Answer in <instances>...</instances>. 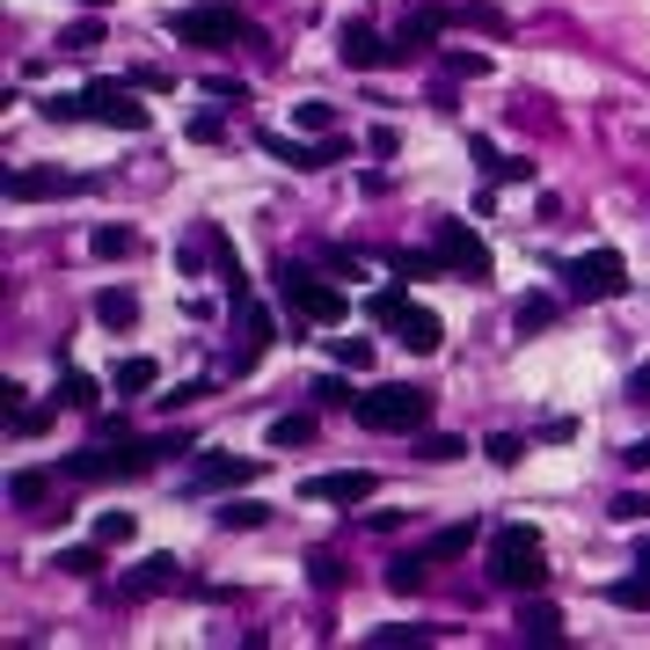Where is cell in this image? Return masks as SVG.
<instances>
[{"label": "cell", "mask_w": 650, "mask_h": 650, "mask_svg": "<svg viewBox=\"0 0 650 650\" xmlns=\"http://www.w3.org/2000/svg\"><path fill=\"white\" fill-rule=\"evenodd\" d=\"M614 600H622V606H650V578H628V585H614Z\"/></svg>", "instance_id": "cell-46"}, {"label": "cell", "mask_w": 650, "mask_h": 650, "mask_svg": "<svg viewBox=\"0 0 650 650\" xmlns=\"http://www.w3.org/2000/svg\"><path fill=\"white\" fill-rule=\"evenodd\" d=\"M365 314H373V322H381V329H387L395 344H402V351H417V359H432L438 344H446V322H438V314L424 308V300H410L402 286L373 292V300H365Z\"/></svg>", "instance_id": "cell-3"}, {"label": "cell", "mask_w": 650, "mask_h": 650, "mask_svg": "<svg viewBox=\"0 0 650 650\" xmlns=\"http://www.w3.org/2000/svg\"><path fill=\"white\" fill-rule=\"evenodd\" d=\"M329 351H337V365H344V373H365V365H373V344H365V337H337Z\"/></svg>", "instance_id": "cell-35"}, {"label": "cell", "mask_w": 650, "mask_h": 650, "mask_svg": "<svg viewBox=\"0 0 650 650\" xmlns=\"http://www.w3.org/2000/svg\"><path fill=\"white\" fill-rule=\"evenodd\" d=\"M256 476H264V460L205 454V460H197V476H191V490H241V482H256Z\"/></svg>", "instance_id": "cell-16"}, {"label": "cell", "mask_w": 650, "mask_h": 650, "mask_svg": "<svg viewBox=\"0 0 650 650\" xmlns=\"http://www.w3.org/2000/svg\"><path fill=\"white\" fill-rule=\"evenodd\" d=\"M329 124H337L329 103H292V132H329Z\"/></svg>", "instance_id": "cell-34"}, {"label": "cell", "mask_w": 650, "mask_h": 650, "mask_svg": "<svg viewBox=\"0 0 650 650\" xmlns=\"http://www.w3.org/2000/svg\"><path fill=\"white\" fill-rule=\"evenodd\" d=\"M96 45H103V23H96V15H81V23L59 29V51H96Z\"/></svg>", "instance_id": "cell-33"}, {"label": "cell", "mask_w": 650, "mask_h": 650, "mask_svg": "<svg viewBox=\"0 0 650 650\" xmlns=\"http://www.w3.org/2000/svg\"><path fill=\"white\" fill-rule=\"evenodd\" d=\"M154 381H161V365H154V359H118V373H110V395H146Z\"/></svg>", "instance_id": "cell-25"}, {"label": "cell", "mask_w": 650, "mask_h": 650, "mask_svg": "<svg viewBox=\"0 0 650 650\" xmlns=\"http://www.w3.org/2000/svg\"><path fill=\"white\" fill-rule=\"evenodd\" d=\"M614 519H622V527H650V497H636V490L614 497Z\"/></svg>", "instance_id": "cell-38"}, {"label": "cell", "mask_w": 650, "mask_h": 650, "mask_svg": "<svg viewBox=\"0 0 650 650\" xmlns=\"http://www.w3.org/2000/svg\"><path fill=\"white\" fill-rule=\"evenodd\" d=\"M482 454L497 460V468H519V460H527L533 446H527V438H519V432H490V438H482Z\"/></svg>", "instance_id": "cell-29"}, {"label": "cell", "mask_w": 650, "mask_h": 650, "mask_svg": "<svg viewBox=\"0 0 650 650\" xmlns=\"http://www.w3.org/2000/svg\"><path fill=\"white\" fill-rule=\"evenodd\" d=\"M0 410H8V424L23 417V381H0Z\"/></svg>", "instance_id": "cell-47"}, {"label": "cell", "mask_w": 650, "mask_h": 650, "mask_svg": "<svg viewBox=\"0 0 650 650\" xmlns=\"http://www.w3.org/2000/svg\"><path fill=\"white\" fill-rule=\"evenodd\" d=\"M337 59H344L351 73L402 67V51H395V37H381V29H365V23H344V29H337Z\"/></svg>", "instance_id": "cell-10"}, {"label": "cell", "mask_w": 650, "mask_h": 650, "mask_svg": "<svg viewBox=\"0 0 650 650\" xmlns=\"http://www.w3.org/2000/svg\"><path fill=\"white\" fill-rule=\"evenodd\" d=\"M314 402H322V410H359V387L329 373V381H314Z\"/></svg>", "instance_id": "cell-32"}, {"label": "cell", "mask_w": 650, "mask_h": 650, "mask_svg": "<svg viewBox=\"0 0 650 650\" xmlns=\"http://www.w3.org/2000/svg\"><path fill=\"white\" fill-rule=\"evenodd\" d=\"M490 183H533V161H505V154H497V161H490Z\"/></svg>", "instance_id": "cell-40"}, {"label": "cell", "mask_w": 650, "mask_h": 650, "mask_svg": "<svg viewBox=\"0 0 650 650\" xmlns=\"http://www.w3.org/2000/svg\"><path fill=\"white\" fill-rule=\"evenodd\" d=\"M132 533H140V519H132V511H103V519H96V541H103V549H124Z\"/></svg>", "instance_id": "cell-31"}, {"label": "cell", "mask_w": 650, "mask_h": 650, "mask_svg": "<svg viewBox=\"0 0 650 650\" xmlns=\"http://www.w3.org/2000/svg\"><path fill=\"white\" fill-rule=\"evenodd\" d=\"M169 454H191V438L183 432H161V438H96V446H81V454H67L59 468H67L73 482H124V476H146V468H161Z\"/></svg>", "instance_id": "cell-1"}, {"label": "cell", "mask_w": 650, "mask_h": 650, "mask_svg": "<svg viewBox=\"0 0 650 650\" xmlns=\"http://www.w3.org/2000/svg\"><path fill=\"white\" fill-rule=\"evenodd\" d=\"M432 249L446 256V270H454V278H468V286H490V270H497V264H490V241H482L468 219H438Z\"/></svg>", "instance_id": "cell-9"}, {"label": "cell", "mask_w": 650, "mask_h": 650, "mask_svg": "<svg viewBox=\"0 0 650 650\" xmlns=\"http://www.w3.org/2000/svg\"><path fill=\"white\" fill-rule=\"evenodd\" d=\"M51 402H59V410H96V402H103V387L88 381L81 365H59V387H51Z\"/></svg>", "instance_id": "cell-20"}, {"label": "cell", "mask_w": 650, "mask_h": 650, "mask_svg": "<svg viewBox=\"0 0 650 650\" xmlns=\"http://www.w3.org/2000/svg\"><path fill=\"white\" fill-rule=\"evenodd\" d=\"M622 460H636V468H643V460H650V438H636V446H628Z\"/></svg>", "instance_id": "cell-49"}, {"label": "cell", "mask_w": 650, "mask_h": 650, "mask_svg": "<svg viewBox=\"0 0 650 650\" xmlns=\"http://www.w3.org/2000/svg\"><path fill=\"white\" fill-rule=\"evenodd\" d=\"M563 292H570V300H622V292H628V264L614 256V249H585V256L563 264Z\"/></svg>", "instance_id": "cell-7"}, {"label": "cell", "mask_w": 650, "mask_h": 650, "mask_svg": "<svg viewBox=\"0 0 650 650\" xmlns=\"http://www.w3.org/2000/svg\"><path fill=\"white\" fill-rule=\"evenodd\" d=\"M96 322L103 329H132V322H140V292L132 286H103L96 292Z\"/></svg>", "instance_id": "cell-19"}, {"label": "cell", "mask_w": 650, "mask_h": 650, "mask_svg": "<svg viewBox=\"0 0 650 650\" xmlns=\"http://www.w3.org/2000/svg\"><path fill=\"white\" fill-rule=\"evenodd\" d=\"M555 314H563V300H555V292H527V300L511 308V329H519V337H533V329H549Z\"/></svg>", "instance_id": "cell-21"}, {"label": "cell", "mask_w": 650, "mask_h": 650, "mask_svg": "<svg viewBox=\"0 0 650 650\" xmlns=\"http://www.w3.org/2000/svg\"><path fill=\"white\" fill-rule=\"evenodd\" d=\"M395 146H402V140H395V124H373V132H365V154H381V161L395 154Z\"/></svg>", "instance_id": "cell-43"}, {"label": "cell", "mask_w": 650, "mask_h": 650, "mask_svg": "<svg viewBox=\"0 0 650 650\" xmlns=\"http://www.w3.org/2000/svg\"><path fill=\"white\" fill-rule=\"evenodd\" d=\"M417 454H424V460H460L468 446H460V438H446V432H432V438H417Z\"/></svg>", "instance_id": "cell-39"}, {"label": "cell", "mask_w": 650, "mask_h": 650, "mask_svg": "<svg viewBox=\"0 0 650 650\" xmlns=\"http://www.w3.org/2000/svg\"><path fill=\"white\" fill-rule=\"evenodd\" d=\"M169 37H176V45H205V51L264 45V29L249 23L241 8H227V0H191V8H176V15H169Z\"/></svg>", "instance_id": "cell-2"}, {"label": "cell", "mask_w": 650, "mask_h": 650, "mask_svg": "<svg viewBox=\"0 0 650 650\" xmlns=\"http://www.w3.org/2000/svg\"><path fill=\"white\" fill-rule=\"evenodd\" d=\"M45 118L51 124H81V118H88V103H81V96H45Z\"/></svg>", "instance_id": "cell-36"}, {"label": "cell", "mask_w": 650, "mask_h": 650, "mask_svg": "<svg viewBox=\"0 0 650 650\" xmlns=\"http://www.w3.org/2000/svg\"><path fill=\"white\" fill-rule=\"evenodd\" d=\"M424 570H432V555L424 549H410V555H387V592H417V585H424Z\"/></svg>", "instance_id": "cell-23"}, {"label": "cell", "mask_w": 650, "mask_h": 650, "mask_svg": "<svg viewBox=\"0 0 650 650\" xmlns=\"http://www.w3.org/2000/svg\"><path fill=\"white\" fill-rule=\"evenodd\" d=\"M183 585V563L176 555H146L132 578H118V600H154V592H176Z\"/></svg>", "instance_id": "cell-15"}, {"label": "cell", "mask_w": 650, "mask_h": 650, "mask_svg": "<svg viewBox=\"0 0 650 650\" xmlns=\"http://www.w3.org/2000/svg\"><path fill=\"white\" fill-rule=\"evenodd\" d=\"M219 132H227V124H219V110H197V118H191V140H197V146H213Z\"/></svg>", "instance_id": "cell-42"}, {"label": "cell", "mask_w": 650, "mask_h": 650, "mask_svg": "<svg viewBox=\"0 0 650 650\" xmlns=\"http://www.w3.org/2000/svg\"><path fill=\"white\" fill-rule=\"evenodd\" d=\"M351 417H359L365 432H424L432 424V395L410 381H387V387H365Z\"/></svg>", "instance_id": "cell-6"}, {"label": "cell", "mask_w": 650, "mask_h": 650, "mask_svg": "<svg viewBox=\"0 0 650 650\" xmlns=\"http://www.w3.org/2000/svg\"><path fill=\"white\" fill-rule=\"evenodd\" d=\"M636 570H650V541H643V555H636Z\"/></svg>", "instance_id": "cell-50"}, {"label": "cell", "mask_w": 650, "mask_h": 650, "mask_svg": "<svg viewBox=\"0 0 650 650\" xmlns=\"http://www.w3.org/2000/svg\"><path fill=\"white\" fill-rule=\"evenodd\" d=\"M132 88H140V81H88V88H81L88 124H110V132H146V124H154V110H146Z\"/></svg>", "instance_id": "cell-8"}, {"label": "cell", "mask_w": 650, "mask_h": 650, "mask_svg": "<svg viewBox=\"0 0 650 650\" xmlns=\"http://www.w3.org/2000/svg\"><path fill=\"white\" fill-rule=\"evenodd\" d=\"M519 643H563V614L549 600H527L519 592Z\"/></svg>", "instance_id": "cell-17"}, {"label": "cell", "mask_w": 650, "mask_h": 650, "mask_svg": "<svg viewBox=\"0 0 650 650\" xmlns=\"http://www.w3.org/2000/svg\"><path fill=\"white\" fill-rule=\"evenodd\" d=\"M264 154H278L286 169L314 176V169H329V161H344V140H286V132H264Z\"/></svg>", "instance_id": "cell-12"}, {"label": "cell", "mask_w": 650, "mask_h": 650, "mask_svg": "<svg viewBox=\"0 0 650 650\" xmlns=\"http://www.w3.org/2000/svg\"><path fill=\"white\" fill-rule=\"evenodd\" d=\"M213 519H219V533H249V527H264V519H270V505H264V497H227Z\"/></svg>", "instance_id": "cell-22"}, {"label": "cell", "mask_w": 650, "mask_h": 650, "mask_svg": "<svg viewBox=\"0 0 650 650\" xmlns=\"http://www.w3.org/2000/svg\"><path fill=\"white\" fill-rule=\"evenodd\" d=\"M51 476H59V468H15V476H8V505L15 511H37L51 497Z\"/></svg>", "instance_id": "cell-18"}, {"label": "cell", "mask_w": 650, "mask_h": 650, "mask_svg": "<svg viewBox=\"0 0 650 650\" xmlns=\"http://www.w3.org/2000/svg\"><path fill=\"white\" fill-rule=\"evenodd\" d=\"M270 446H278V454H286V446H308V438H314V417L308 410H286V417H270Z\"/></svg>", "instance_id": "cell-26"}, {"label": "cell", "mask_w": 650, "mask_h": 650, "mask_svg": "<svg viewBox=\"0 0 650 650\" xmlns=\"http://www.w3.org/2000/svg\"><path fill=\"white\" fill-rule=\"evenodd\" d=\"M468 541H476V527H446V533L424 541V555H432V563H454V555H468Z\"/></svg>", "instance_id": "cell-30"}, {"label": "cell", "mask_w": 650, "mask_h": 650, "mask_svg": "<svg viewBox=\"0 0 650 650\" xmlns=\"http://www.w3.org/2000/svg\"><path fill=\"white\" fill-rule=\"evenodd\" d=\"M381 482H373V468H329V476H308L300 482V497L308 505H365Z\"/></svg>", "instance_id": "cell-11"}, {"label": "cell", "mask_w": 650, "mask_h": 650, "mask_svg": "<svg viewBox=\"0 0 650 650\" xmlns=\"http://www.w3.org/2000/svg\"><path fill=\"white\" fill-rule=\"evenodd\" d=\"M314 585H322V592H337V585H344V570H337V555H314Z\"/></svg>", "instance_id": "cell-45"}, {"label": "cell", "mask_w": 650, "mask_h": 650, "mask_svg": "<svg viewBox=\"0 0 650 650\" xmlns=\"http://www.w3.org/2000/svg\"><path fill=\"white\" fill-rule=\"evenodd\" d=\"M365 643H432V628H373Z\"/></svg>", "instance_id": "cell-41"}, {"label": "cell", "mask_w": 650, "mask_h": 650, "mask_svg": "<svg viewBox=\"0 0 650 650\" xmlns=\"http://www.w3.org/2000/svg\"><path fill=\"white\" fill-rule=\"evenodd\" d=\"M490 578L505 585V592H541V585H549V549H541V533H527V527L490 533Z\"/></svg>", "instance_id": "cell-4"}, {"label": "cell", "mask_w": 650, "mask_h": 650, "mask_svg": "<svg viewBox=\"0 0 650 650\" xmlns=\"http://www.w3.org/2000/svg\"><path fill=\"white\" fill-rule=\"evenodd\" d=\"M387 270L410 286V278H438V270H446V256H438V249H395V256H387Z\"/></svg>", "instance_id": "cell-24"}, {"label": "cell", "mask_w": 650, "mask_h": 650, "mask_svg": "<svg viewBox=\"0 0 650 650\" xmlns=\"http://www.w3.org/2000/svg\"><path fill=\"white\" fill-rule=\"evenodd\" d=\"M446 73H460V81H482V73H490V59H482V51H446Z\"/></svg>", "instance_id": "cell-37"}, {"label": "cell", "mask_w": 650, "mask_h": 650, "mask_svg": "<svg viewBox=\"0 0 650 650\" xmlns=\"http://www.w3.org/2000/svg\"><path fill=\"white\" fill-rule=\"evenodd\" d=\"M51 570H67V578H96V570H103V541H88V549H59V555H51Z\"/></svg>", "instance_id": "cell-27"}, {"label": "cell", "mask_w": 650, "mask_h": 650, "mask_svg": "<svg viewBox=\"0 0 650 650\" xmlns=\"http://www.w3.org/2000/svg\"><path fill=\"white\" fill-rule=\"evenodd\" d=\"M88 249H96L103 264H118V256H132V249H140V234H132V227H96V234H88Z\"/></svg>", "instance_id": "cell-28"}, {"label": "cell", "mask_w": 650, "mask_h": 650, "mask_svg": "<svg viewBox=\"0 0 650 650\" xmlns=\"http://www.w3.org/2000/svg\"><path fill=\"white\" fill-rule=\"evenodd\" d=\"M270 337H278V322H270L264 308H249V300H241V344L227 351V365H234V373H256V359L270 351Z\"/></svg>", "instance_id": "cell-14"}, {"label": "cell", "mask_w": 650, "mask_h": 650, "mask_svg": "<svg viewBox=\"0 0 650 650\" xmlns=\"http://www.w3.org/2000/svg\"><path fill=\"white\" fill-rule=\"evenodd\" d=\"M270 286H278V308H286L292 322H322V329H329V322H344V314H351V308H344V292L329 286V278H314V270L292 264V256L270 270Z\"/></svg>", "instance_id": "cell-5"}, {"label": "cell", "mask_w": 650, "mask_h": 650, "mask_svg": "<svg viewBox=\"0 0 650 650\" xmlns=\"http://www.w3.org/2000/svg\"><path fill=\"white\" fill-rule=\"evenodd\" d=\"M51 410H59V402H51ZM51 410H23V417H15V438H37L51 424Z\"/></svg>", "instance_id": "cell-44"}, {"label": "cell", "mask_w": 650, "mask_h": 650, "mask_svg": "<svg viewBox=\"0 0 650 650\" xmlns=\"http://www.w3.org/2000/svg\"><path fill=\"white\" fill-rule=\"evenodd\" d=\"M0 191L15 197V205H29V197H73L88 191V176H67V169H8V183Z\"/></svg>", "instance_id": "cell-13"}, {"label": "cell", "mask_w": 650, "mask_h": 650, "mask_svg": "<svg viewBox=\"0 0 650 650\" xmlns=\"http://www.w3.org/2000/svg\"><path fill=\"white\" fill-rule=\"evenodd\" d=\"M628 402H650V365H636V373H628Z\"/></svg>", "instance_id": "cell-48"}, {"label": "cell", "mask_w": 650, "mask_h": 650, "mask_svg": "<svg viewBox=\"0 0 650 650\" xmlns=\"http://www.w3.org/2000/svg\"><path fill=\"white\" fill-rule=\"evenodd\" d=\"M81 8H110V0H81Z\"/></svg>", "instance_id": "cell-51"}]
</instances>
